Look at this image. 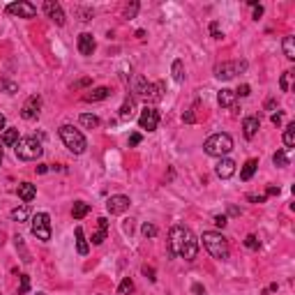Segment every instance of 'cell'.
Listing matches in <instances>:
<instances>
[{
	"label": "cell",
	"instance_id": "6da1fadb",
	"mask_svg": "<svg viewBox=\"0 0 295 295\" xmlns=\"http://www.w3.org/2000/svg\"><path fill=\"white\" fill-rule=\"evenodd\" d=\"M169 252L171 256H180L185 261H194L199 254V240L192 233V229H187L182 224H175L169 235Z\"/></svg>",
	"mask_w": 295,
	"mask_h": 295
},
{
	"label": "cell",
	"instance_id": "7a4b0ae2",
	"mask_svg": "<svg viewBox=\"0 0 295 295\" xmlns=\"http://www.w3.org/2000/svg\"><path fill=\"white\" fill-rule=\"evenodd\" d=\"M201 240H203V247L210 252L212 259H217V261L229 259V240L219 231H205Z\"/></svg>",
	"mask_w": 295,
	"mask_h": 295
},
{
	"label": "cell",
	"instance_id": "3957f363",
	"mask_svg": "<svg viewBox=\"0 0 295 295\" xmlns=\"http://www.w3.org/2000/svg\"><path fill=\"white\" fill-rule=\"evenodd\" d=\"M233 150V139H231L229 134H212L210 139H205L203 143V152L210 157H226L229 152Z\"/></svg>",
	"mask_w": 295,
	"mask_h": 295
},
{
	"label": "cell",
	"instance_id": "277c9868",
	"mask_svg": "<svg viewBox=\"0 0 295 295\" xmlns=\"http://www.w3.org/2000/svg\"><path fill=\"white\" fill-rule=\"evenodd\" d=\"M60 139H62V143H65L67 150L74 152V155H83L85 148H88L85 136L78 132V129H74L72 125H62L60 127Z\"/></svg>",
	"mask_w": 295,
	"mask_h": 295
},
{
	"label": "cell",
	"instance_id": "5b68a950",
	"mask_svg": "<svg viewBox=\"0 0 295 295\" xmlns=\"http://www.w3.org/2000/svg\"><path fill=\"white\" fill-rule=\"evenodd\" d=\"M14 152H16V157L23 159V162H35V159L42 157L44 148H42V143H39V139L28 136V139H18V143L14 145Z\"/></svg>",
	"mask_w": 295,
	"mask_h": 295
},
{
	"label": "cell",
	"instance_id": "8992f818",
	"mask_svg": "<svg viewBox=\"0 0 295 295\" xmlns=\"http://www.w3.org/2000/svg\"><path fill=\"white\" fill-rule=\"evenodd\" d=\"M32 235L42 242L51 240V217H48L46 212H37L35 217H32Z\"/></svg>",
	"mask_w": 295,
	"mask_h": 295
},
{
	"label": "cell",
	"instance_id": "52a82bcc",
	"mask_svg": "<svg viewBox=\"0 0 295 295\" xmlns=\"http://www.w3.org/2000/svg\"><path fill=\"white\" fill-rule=\"evenodd\" d=\"M245 69H247V62H245V60L222 62V65L215 67V76H217L219 81H229V78H233L235 74H242Z\"/></svg>",
	"mask_w": 295,
	"mask_h": 295
},
{
	"label": "cell",
	"instance_id": "ba28073f",
	"mask_svg": "<svg viewBox=\"0 0 295 295\" xmlns=\"http://www.w3.org/2000/svg\"><path fill=\"white\" fill-rule=\"evenodd\" d=\"M7 14L18 18H35L37 16V7L32 2H25V0H18V2H12L7 5Z\"/></svg>",
	"mask_w": 295,
	"mask_h": 295
},
{
	"label": "cell",
	"instance_id": "9c48e42d",
	"mask_svg": "<svg viewBox=\"0 0 295 295\" xmlns=\"http://www.w3.org/2000/svg\"><path fill=\"white\" fill-rule=\"evenodd\" d=\"M139 127L141 129H148V132H155L159 127V111L155 106H145L139 115Z\"/></svg>",
	"mask_w": 295,
	"mask_h": 295
},
{
	"label": "cell",
	"instance_id": "30bf717a",
	"mask_svg": "<svg viewBox=\"0 0 295 295\" xmlns=\"http://www.w3.org/2000/svg\"><path fill=\"white\" fill-rule=\"evenodd\" d=\"M39 111H42V97L32 95V97H28V102L23 104L21 118H23V120H37V118H39Z\"/></svg>",
	"mask_w": 295,
	"mask_h": 295
},
{
	"label": "cell",
	"instance_id": "8fae6325",
	"mask_svg": "<svg viewBox=\"0 0 295 295\" xmlns=\"http://www.w3.org/2000/svg\"><path fill=\"white\" fill-rule=\"evenodd\" d=\"M129 196H125V194H115V196H111L109 201H106V210L111 212V215H122V212L129 208Z\"/></svg>",
	"mask_w": 295,
	"mask_h": 295
},
{
	"label": "cell",
	"instance_id": "7c38bea8",
	"mask_svg": "<svg viewBox=\"0 0 295 295\" xmlns=\"http://www.w3.org/2000/svg\"><path fill=\"white\" fill-rule=\"evenodd\" d=\"M44 12H46L48 18H53L58 25H65V12H62L60 2H53V0H46L44 2Z\"/></svg>",
	"mask_w": 295,
	"mask_h": 295
},
{
	"label": "cell",
	"instance_id": "4fadbf2b",
	"mask_svg": "<svg viewBox=\"0 0 295 295\" xmlns=\"http://www.w3.org/2000/svg\"><path fill=\"white\" fill-rule=\"evenodd\" d=\"M215 173H217L222 180H229L231 175L235 173V162H233V159H229V157H222L219 164L215 166Z\"/></svg>",
	"mask_w": 295,
	"mask_h": 295
},
{
	"label": "cell",
	"instance_id": "5bb4252c",
	"mask_svg": "<svg viewBox=\"0 0 295 295\" xmlns=\"http://www.w3.org/2000/svg\"><path fill=\"white\" fill-rule=\"evenodd\" d=\"M95 37L90 35V32H83V35H78V53L81 55H92L95 53Z\"/></svg>",
	"mask_w": 295,
	"mask_h": 295
},
{
	"label": "cell",
	"instance_id": "9a60e30c",
	"mask_svg": "<svg viewBox=\"0 0 295 295\" xmlns=\"http://www.w3.org/2000/svg\"><path fill=\"white\" fill-rule=\"evenodd\" d=\"M164 90H166V88H164L162 81H157V83H148L143 97L148 99V102H162V99H164Z\"/></svg>",
	"mask_w": 295,
	"mask_h": 295
},
{
	"label": "cell",
	"instance_id": "2e32d148",
	"mask_svg": "<svg viewBox=\"0 0 295 295\" xmlns=\"http://www.w3.org/2000/svg\"><path fill=\"white\" fill-rule=\"evenodd\" d=\"M259 129H261V120L256 115H249V118L242 120V134H245V139H254Z\"/></svg>",
	"mask_w": 295,
	"mask_h": 295
},
{
	"label": "cell",
	"instance_id": "e0dca14e",
	"mask_svg": "<svg viewBox=\"0 0 295 295\" xmlns=\"http://www.w3.org/2000/svg\"><path fill=\"white\" fill-rule=\"evenodd\" d=\"M16 192H18V196H21V201L28 205V203H30V201L37 196V187L32 185V182H21Z\"/></svg>",
	"mask_w": 295,
	"mask_h": 295
},
{
	"label": "cell",
	"instance_id": "ac0fdd59",
	"mask_svg": "<svg viewBox=\"0 0 295 295\" xmlns=\"http://www.w3.org/2000/svg\"><path fill=\"white\" fill-rule=\"evenodd\" d=\"M235 99H238L235 90H229V88L219 90V95H217V102H219V106H222V109H233V106H235Z\"/></svg>",
	"mask_w": 295,
	"mask_h": 295
},
{
	"label": "cell",
	"instance_id": "d6986e66",
	"mask_svg": "<svg viewBox=\"0 0 295 295\" xmlns=\"http://www.w3.org/2000/svg\"><path fill=\"white\" fill-rule=\"evenodd\" d=\"M111 97V88L102 85V88H95L88 95H83V102H102V99H109Z\"/></svg>",
	"mask_w": 295,
	"mask_h": 295
},
{
	"label": "cell",
	"instance_id": "ffe728a7",
	"mask_svg": "<svg viewBox=\"0 0 295 295\" xmlns=\"http://www.w3.org/2000/svg\"><path fill=\"white\" fill-rule=\"evenodd\" d=\"M74 235H76V252L81 254V256H85V254L90 252V245H88V240H85L83 229H81V226H76V231H74Z\"/></svg>",
	"mask_w": 295,
	"mask_h": 295
},
{
	"label": "cell",
	"instance_id": "44dd1931",
	"mask_svg": "<svg viewBox=\"0 0 295 295\" xmlns=\"http://www.w3.org/2000/svg\"><path fill=\"white\" fill-rule=\"evenodd\" d=\"M256 169H259V159H247L240 169V178L242 180H252V175L256 173Z\"/></svg>",
	"mask_w": 295,
	"mask_h": 295
},
{
	"label": "cell",
	"instance_id": "7402d4cb",
	"mask_svg": "<svg viewBox=\"0 0 295 295\" xmlns=\"http://www.w3.org/2000/svg\"><path fill=\"white\" fill-rule=\"evenodd\" d=\"M88 212H90V203L76 201V203H74V208H72V217H74V219H83Z\"/></svg>",
	"mask_w": 295,
	"mask_h": 295
},
{
	"label": "cell",
	"instance_id": "603a6c76",
	"mask_svg": "<svg viewBox=\"0 0 295 295\" xmlns=\"http://www.w3.org/2000/svg\"><path fill=\"white\" fill-rule=\"evenodd\" d=\"M2 145H7V148H14V145L18 143V129H5V134H2V141H0Z\"/></svg>",
	"mask_w": 295,
	"mask_h": 295
},
{
	"label": "cell",
	"instance_id": "cb8c5ba5",
	"mask_svg": "<svg viewBox=\"0 0 295 295\" xmlns=\"http://www.w3.org/2000/svg\"><path fill=\"white\" fill-rule=\"evenodd\" d=\"M28 217H30V210H28V205H18V208H14V210H12V219H14V222H18V224H21V222H28Z\"/></svg>",
	"mask_w": 295,
	"mask_h": 295
},
{
	"label": "cell",
	"instance_id": "d4e9b609",
	"mask_svg": "<svg viewBox=\"0 0 295 295\" xmlns=\"http://www.w3.org/2000/svg\"><path fill=\"white\" fill-rule=\"evenodd\" d=\"M134 106H136V102H134V97H127L125 104H122V109H120V118L122 120H129L134 115Z\"/></svg>",
	"mask_w": 295,
	"mask_h": 295
},
{
	"label": "cell",
	"instance_id": "484cf974",
	"mask_svg": "<svg viewBox=\"0 0 295 295\" xmlns=\"http://www.w3.org/2000/svg\"><path fill=\"white\" fill-rule=\"evenodd\" d=\"M171 72H173V81H175V83H182V81H185V65H182V60H173Z\"/></svg>",
	"mask_w": 295,
	"mask_h": 295
},
{
	"label": "cell",
	"instance_id": "4316f807",
	"mask_svg": "<svg viewBox=\"0 0 295 295\" xmlns=\"http://www.w3.org/2000/svg\"><path fill=\"white\" fill-rule=\"evenodd\" d=\"M282 48H284V55H286L289 60H295V42H293V37H284Z\"/></svg>",
	"mask_w": 295,
	"mask_h": 295
},
{
	"label": "cell",
	"instance_id": "83f0119b",
	"mask_svg": "<svg viewBox=\"0 0 295 295\" xmlns=\"http://www.w3.org/2000/svg\"><path fill=\"white\" fill-rule=\"evenodd\" d=\"M78 122L83 127H88V129H95V127H99V118L92 113H81V118H78Z\"/></svg>",
	"mask_w": 295,
	"mask_h": 295
},
{
	"label": "cell",
	"instance_id": "f1b7e54d",
	"mask_svg": "<svg viewBox=\"0 0 295 295\" xmlns=\"http://www.w3.org/2000/svg\"><path fill=\"white\" fill-rule=\"evenodd\" d=\"M284 145L286 148H293L295 145V122L286 125V132H284Z\"/></svg>",
	"mask_w": 295,
	"mask_h": 295
},
{
	"label": "cell",
	"instance_id": "f546056e",
	"mask_svg": "<svg viewBox=\"0 0 295 295\" xmlns=\"http://www.w3.org/2000/svg\"><path fill=\"white\" fill-rule=\"evenodd\" d=\"M272 164L279 166V169L289 166V155H286V150H277V152H275V155H272Z\"/></svg>",
	"mask_w": 295,
	"mask_h": 295
},
{
	"label": "cell",
	"instance_id": "4dcf8cb0",
	"mask_svg": "<svg viewBox=\"0 0 295 295\" xmlns=\"http://www.w3.org/2000/svg\"><path fill=\"white\" fill-rule=\"evenodd\" d=\"M132 291H134V282L129 277H125L120 282V286H118V293H120V295H129Z\"/></svg>",
	"mask_w": 295,
	"mask_h": 295
},
{
	"label": "cell",
	"instance_id": "1f68e13d",
	"mask_svg": "<svg viewBox=\"0 0 295 295\" xmlns=\"http://www.w3.org/2000/svg\"><path fill=\"white\" fill-rule=\"evenodd\" d=\"M145 88H148V81H145L143 76H134V92H136V95H143Z\"/></svg>",
	"mask_w": 295,
	"mask_h": 295
},
{
	"label": "cell",
	"instance_id": "d6a6232c",
	"mask_svg": "<svg viewBox=\"0 0 295 295\" xmlns=\"http://www.w3.org/2000/svg\"><path fill=\"white\" fill-rule=\"evenodd\" d=\"M30 291V277L28 275H21V286H18V295H25Z\"/></svg>",
	"mask_w": 295,
	"mask_h": 295
},
{
	"label": "cell",
	"instance_id": "836d02e7",
	"mask_svg": "<svg viewBox=\"0 0 295 295\" xmlns=\"http://www.w3.org/2000/svg\"><path fill=\"white\" fill-rule=\"evenodd\" d=\"M141 233H143L145 238H155V235H157V226H155V224H143V226H141Z\"/></svg>",
	"mask_w": 295,
	"mask_h": 295
},
{
	"label": "cell",
	"instance_id": "e575fe53",
	"mask_svg": "<svg viewBox=\"0 0 295 295\" xmlns=\"http://www.w3.org/2000/svg\"><path fill=\"white\" fill-rule=\"evenodd\" d=\"M245 247H249V249H259V247H261L259 238H256V235H247V238H245Z\"/></svg>",
	"mask_w": 295,
	"mask_h": 295
},
{
	"label": "cell",
	"instance_id": "d590c367",
	"mask_svg": "<svg viewBox=\"0 0 295 295\" xmlns=\"http://www.w3.org/2000/svg\"><path fill=\"white\" fill-rule=\"evenodd\" d=\"M106 233H109L106 229H99V231H97V233L92 235V245H102V242L106 240Z\"/></svg>",
	"mask_w": 295,
	"mask_h": 295
},
{
	"label": "cell",
	"instance_id": "8d00e7d4",
	"mask_svg": "<svg viewBox=\"0 0 295 295\" xmlns=\"http://www.w3.org/2000/svg\"><path fill=\"white\" fill-rule=\"evenodd\" d=\"M289 76H291V72H284L282 78H279V88H282V92H289Z\"/></svg>",
	"mask_w": 295,
	"mask_h": 295
},
{
	"label": "cell",
	"instance_id": "74e56055",
	"mask_svg": "<svg viewBox=\"0 0 295 295\" xmlns=\"http://www.w3.org/2000/svg\"><path fill=\"white\" fill-rule=\"evenodd\" d=\"M136 12H139V2H132V7H127L125 9V18H134Z\"/></svg>",
	"mask_w": 295,
	"mask_h": 295
},
{
	"label": "cell",
	"instance_id": "f35d334b",
	"mask_svg": "<svg viewBox=\"0 0 295 295\" xmlns=\"http://www.w3.org/2000/svg\"><path fill=\"white\" fill-rule=\"evenodd\" d=\"M210 35L215 37V39H222V37H224L222 32H219V25L215 23V21H212V23H210Z\"/></svg>",
	"mask_w": 295,
	"mask_h": 295
},
{
	"label": "cell",
	"instance_id": "ab89813d",
	"mask_svg": "<svg viewBox=\"0 0 295 295\" xmlns=\"http://www.w3.org/2000/svg\"><path fill=\"white\" fill-rule=\"evenodd\" d=\"M215 224H217L219 229H224L229 224V219H226V215H215Z\"/></svg>",
	"mask_w": 295,
	"mask_h": 295
},
{
	"label": "cell",
	"instance_id": "60d3db41",
	"mask_svg": "<svg viewBox=\"0 0 295 295\" xmlns=\"http://www.w3.org/2000/svg\"><path fill=\"white\" fill-rule=\"evenodd\" d=\"M141 139H143L141 134H132V136H129V148H134V145H139V143H141Z\"/></svg>",
	"mask_w": 295,
	"mask_h": 295
},
{
	"label": "cell",
	"instance_id": "b9f144b4",
	"mask_svg": "<svg viewBox=\"0 0 295 295\" xmlns=\"http://www.w3.org/2000/svg\"><path fill=\"white\" fill-rule=\"evenodd\" d=\"M249 90H252V88H249V85H240V90H235V95H240V97H247V95H249Z\"/></svg>",
	"mask_w": 295,
	"mask_h": 295
},
{
	"label": "cell",
	"instance_id": "7bdbcfd3",
	"mask_svg": "<svg viewBox=\"0 0 295 295\" xmlns=\"http://www.w3.org/2000/svg\"><path fill=\"white\" fill-rule=\"evenodd\" d=\"M192 291H194V295H205V289L201 286V284H194Z\"/></svg>",
	"mask_w": 295,
	"mask_h": 295
},
{
	"label": "cell",
	"instance_id": "ee69618b",
	"mask_svg": "<svg viewBox=\"0 0 295 295\" xmlns=\"http://www.w3.org/2000/svg\"><path fill=\"white\" fill-rule=\"evenodd\" d=\"M182 120H185V122H189V125H192V122L196 120V118H194V113H192V111H187V113L182 115Z\"/></svg>",
	"mask_w": 295,
	"mask_h": 295
},
{
	"label": "cell",
	"instance_id": "f6af8a7d",
	"mask_svg": "<svg viewBox=\"0 0 295 295\" xmlns=\"http://www.w3.org/2000/svg\"><path fill=\"white\" fill-rule=\"evenodd\" d=\"M270 120H272V125H279V122H282V113H272Z\"/></svg>",
	"mask_w": 295,
	"mask_h": 295
},
{
	"label": "cell",
	"instance_id": "bcb514c9",
	"mask_svg": "<svg viewBox=\"0 0 295 295\" xmlns=\"http://www.w3.org/2000/svg\"><path fill=\"white\" fill-rule=\"evenodd\" d=\"M259 16H263V7H256V9H254V18H256V21H259Z\"/></svg>",
	"mask_w": 295,
	"mask_h": 295
},
{
	"label": "cell",
	"instance_id": "7dc6e473",
	"mask_svg": "<svg viewBox=\"0 0 295 295\" xmlns=\"http://www.w3.org/2000/svg\"><path fill=\"white\" fill-rule=\"evenodd\" d=\"M268 194L270 196H279V187H268Z\"/></svg>",
	"mask_w": 295,
	"mask_h": 295
},
{
	"label": "cell",
	"instance_id": "c3c4849f",
	"mask_svg": "<svg viewBox=\"0 0 295 295\" xmlns=\"http://www.w3.org/2000/svg\"><path fill=\"white\" fill-rule=\"evenodd\" d=\"M249 201H254V203H263L265 196H249Z\"/></svg>",
	"mask_w": 295,
	"mask_h": 295
},
{
	"label": "cell",
	"instance_id": "681fc988",
	"mask_svg": "<svg viewBox=\"0 0 295 295\" xmlns=\"http://www.w3.org/2000/svg\"><path fill=\"white\" fill-rule=\"evenodd\" d=\"M88 83H90V81H88V78H83V81H78V83L74 85V88H85V85H88Z\"/></svg>",
	"mask_w": 295,
	"mask_h": 295
},
{
	"label": "cell",
	"instance_id": "f907efd6",
	"mask_svg": "<svg viewBox=\"0 0 295 295\" xmlns=\"http://www.w3.org/2000/svg\"><path fill=\"white\" fill-rule=\"evenodd\" d=\"M37 171H39V173H46V164H39V166H37Z\"/></svg>",
	"mask_w": 295,
	"mask_h": 295
},
{
	"label": "cell",
	"instance_id": "816d5d0a",
	"mask_svg": "<svg viewBox=\"0 0 295 295\" xmlns=\"http://www.w3.org/2000/svg\"><path fill=\"white\" fill-rule=\"evenodd\" d=\"M0 129H5V115L0 113Z\"/></svg>",
	"mask_w": 295,
	"mask_h": 295
},
{
	"label": "cell",
	"instance_id": "f5cc1de1",
	"mask_svg": "<svg viewBox=\"0 0 295 295\" xmlns=\"http://www.w3.org/2000/svg\"><path fill=\"white\" fill-rule=\"evenodd\" d=\"M2 157H5V148H2V143H0V164H2Z\"/></svg>",
	"mask_w": 295,
	"mask_h": 295
}]
</instances>
